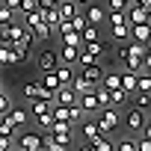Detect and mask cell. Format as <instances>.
<instances>
[{
  "instance_id": "obj_37",
  "label": "cell",
  "mask_w": 151,
  "mask_h": 151,
  "mask_svg": "<svg viewBox=\"0 0 151 151\" xmlns=\"http://www.w3.org/2000/svg\"><path fill=\"white\" fill-rule=\"evenodd\" d=\"M148 104H151V98H148V92H139V95H136V107H142V110H148Z\"/></svg>"
},
{
  "instance_id": "obj_22",
  "label": "cell",
  "mask_w": 151,
  "mask_h": 151,
  "mask_svg": "<svg viewBox=\"0 0 151 151\" xmlns=\"http://www.w3.org/2000/svg\"><path fill=\"white\" fill-rule=\"evenodd\" d=\"M50 110V101H42V98H30V110L27 113H33V116H42V113H47Z\"/></svg>"
},
{
  "instance_id": "obj_9",
  "label": "cell",
  "mask_w": 151,
  "mask_h": 151,
  "mask_svg": "<svg viewBox=\"0 0 151 151\" xmlns=\"http://www.w3.org/2000/svg\"><path fill=\"white\" fill-rule=\"evenodd\" d=\"M56 12H59V21H71L80 12V3H74V0H56Z\"/></svg>"
},
{
  "instance_id": "obj_49",
  "label": "cell",
  "mask_w": 151,
  "mask_h": 151,
  "mask_svg": "<svg viewBox=\"0 0 151 151\" xmlns=\"http://www.w3.org/2000/svg\"><path fill=\"white\" fill-rule=\"evenodd\" d=\"M12 151H15V148H12Z\"/></svg>"
},
{
  "instance_id": "obj_44",
  "label": "cell",
  "mask_w": 151,
  "mask_h": 151,
  "mask_svg": "<svg viewBox=\"0 0 151 151\" xmlns=\"http://www.w3.org/2000/svg\"><path fill=\"white\" fill-rule=\"evenodd\" d=\"M130 3H136V6H145V9H151V0H130Z\"/></svg>"
},
{
  "instance_id": "obj_3",
  "label": "cell",
  "mask_w": 151,
  "mask_h": 151,
  "mask_svg": "<svg viewBox=\"0 0 151 151\" xmlns=\"http://www.w3.org/2000/svg\"><path fill=\"white\" fill-rule=\"evenodd\" d=\"M124 124L130 127V133L145 130V127H148V116H145V110H142V107H127V113H124Z\"/></svg>"
},
{
  "instance_id": "obj_19",
  "label": "cell",
  "mask_w": 151,
  "mask_h": 151,
  "mask_svg": "<svg viewBox=\"0 0 151 151\" xmlns=\"http://www.w3.org/2000/svg\"><path fill=\"white\" fill-rule=\"evenodd\" d=\"M50 119H53V122H68V124H71V116H68V107H65V104H50Z\"/></svg>"
},
{
  "instance_id": "obj_11",
  "label": "cell",
  "mask_w": 151,
  "mask_h": 151,
  "mask_svg": "<svg viewBox=\"0 0 151 151\" xmlns=\"http://www.w3.org/2000/svg\"><path fill=\"white\" fill-rule=\"evenodd\" d=\"M80 68H83L80 74H83V77H86L89 83H95V86L101 83V77H104V68H101L98 62H92V65H80Z\"/></svg>"
},
{
  "instance_id": "obj_34",
  "label": "cell",
  "mask_w": 151,
  "mask_h": 151,
  "mask_svg": "<svg viewBox=\"0 0 151 151\" xmlns=\"http://www.w3.org/2000/svg\"><path fill=\"white\" fill-rule=\"evenodd\" d=\"M86 24H89V21L83 18V12H77V15H74V18H71V30H77V33H80V30H83Z\"/></svg>"
},
{
  "instance_id": "obj_43",
  "label": "cell",
  "mask_w": 151,
  "mask_h": 151,
  "mask_svg": "<svg viewBox=\"0 0 151 151\" xmlns=\"http://www.w3.org/2000/svg\"><path fill=\"white\" fill-rule=\"evenodd\" d=\"M0 3L9 6V9H18V6H21V0H0Z\"/></svg>"
},
{
  "instance_id": "obj_14",
  "label": "cell",
  "mask_w": 151,
  "mask_h": 151,
  "mask_svg": "<svg viewBox=\"0 0 151 151\" xmlns=\"http://www.w3.org/2000/svg\"><path fill=\"white\" fill-rule=\"evenodd\" d=\"M77 53H80V47H71V45H62V47L56 50L59 62H65V65H74V62H77Z\"/></svg>"
},
{
  "instance_id": "obj_38",
  "label": "cell",
  "mask_w": 151,
  "mask_h": 151,
  "mask_svg": "<svg viewBox=\"0 0 151 151\" xmlns=\"http://www.w3.org/2000/svg\"><path fill=\"white\" fill-rule=\"evenodd\" d=\"M12 15H15V9H9V6L0 3V21H12Z\"/></svg>"
},
{
  "instance_id": "obj_29",
  "label": "cell",
  "mask_w": 151,
  "mask_h": 151,
  "mask_svg": "<svg viewBox=\"0 0 151 151\" xmlns=\"http://www.w3.org/2000/svg\"><path fill=\"white\" fill-rule=\"evenodd\" d=\"M45 151H65V148H62V145L50 136V130H45Z\"/></svg>"
},
{
  "instance_id": "obj_47",
  "label": "cell",
  "mask_w": 151,
  "mask_h": 151,
  "mask_svg": "<svg viewBox=\"0 0 151 151\" xmlns=\"http://www.w3.org/2000/svg\"><path fill=\"white\" fill-rule=\"evenodd\" d=\"M0 151H12V148H3V145H0Z\"/></svg>"
},
{
  "instance_id": "obj_4",
  "label": "cell",
  "mask_w": 151,
  "mask_h": 151,
  "mask_svg": "<svg viewBox=\"0 0 151 151\" xmlns=\"http://www.w3.org/2000/svg\"><path fill=\"white\" fill-rule=\"evenodd\" d=\"M18 148H21V151H45V136L27 130V133L18 136Z\"/></svg>"
},
{
  "instance_id": "obj_30",
  "label": "cell",
  "mask_w": 151,
  "mask_h": 151,
  "mask_svg": "<svg viewBox=\"0 0 151 151\" xmlns=\"http://www.w3.org/2000/svg\"><path fill=\"white\" fill-rule=\"evenodd\" d=\"M113 39L116 42H124L127 39V24H113Z\"/></svg>"
},
{
  "instance_id": "obj_35",
  "label": "cell",
  "mask_w": 151,
  "mask_h": 151,
  "mask_svg": "<svg viewBox=\"0 0 151 151\" xmlns=\"http://www.w3.org/2000/svg\"><path fill=\"white\" fill-rule=\"evenodd\" d=\"M21 95H24V98H33V95H36V80L24 83V86H21Z\"/></svg>"
},
{
  "instance_id": "obj_46",
  "label": "cell",
  "mask_w": 151,
  "mask_h": 151,
  "mask_svg": "<svg viewBox=\"0 0 151 151\" xmlns=\"http://www.w3.org/2000/svg\"><path fill=\"white\" fill-rule=\"evenodd\" d=\"M74 3H80V6H83V3H92V0H74Z\"/></svg>"
},
{
  "instance_id": "obj_6",
  "label": "cell",
  "mask_w": 151,
  "mask_h": 151,
  "mask_svg": "<svg viewBox=\"0 0 151 151\" xmlns=\"http://www.w3.org/2000/svg\"><path fill=\"white\" fill-rule=\"evenodd\" d=\"M27 119H30V113H27L24 107H9V110L3 113V122H9L15 130H18L21 124H27Z\"/></svg>"
},
{
  "instance_id": "obj_12",
  "label": "cell",
  "mask_w": 151,
  "mask_h": 151,
  "mask_svg": "<svg viewBox=\"0 0 151 151\" xmlns=\"http://www.w3.org/2000/svg\"><path fill=\"white\" fill-rule=\"evenodd\" d=\"M119 89H124L127 95L136 92V71H122L119 74Z\"/></svg>"
},
{
  "instance_id": "obj_17",
  "label": "cell",
  "mask_w": 151,
  "mask_h": 151,
  "mask_svg": "<svg viewBox=\"0 0 151 151\" xmlns=\"http://www.w3.org/2000/svg\"><path fill=\"white\" fill-rule=\"evenodd\" d=\"M53 74H56V80H59V86H68V83H71V77H74V71H71V65H65V62H56Z\"/></svg>"
},
{
  "instance_id": "obj_7",
  "label": "cell",
  "mask_w": 151,
  "mask_h": 151,
  "mask_svg": "<svg viewBox=\"0 0 151 151\" xmlns=\"http://www.w3.org/2000/svg\"><path fill=\"white\" fill-rule=\"evenodd\" d=\"M24 30V24H15V21H0V45H12V39Z\"/></svg>"
},
{
  "instance_id": "obj_33",
  "label": "cell",
  "mask_w": 151,
  "mask_h": 151,
  "mask_svg": "<svg viewBox=\"0 0 151 151\" xmlns=\"http://www.w3.org/2000/svg\"><path fill=\"white\" fill-rule=\"evenodd\" d=\"M116 151H136V139H133V136H127V139H122V142L116 145Z\"/></svg>"
},
{
  "instance_id": "obj_36",
  "label": "cell",
  "mask_w": 151,
  "mask_h": 151,
  "mask_svg": "<svg viewBox=\"0 0 151 151\" xmlns=\"http://www.w3.org/2000/svg\"><path fill=\"white\" fill-rule=\"evenodd\" d=\"M33 9H39V6H36V0H21V6H18V12H24V15L33 12Z\"/></svg>"
},
{
  "instance_id": "obj_15",
  "label": "cell",
  "mask_w": 151,
  "mask_h": 151,
  "mask_svg": "<svg viewBox=\"0 0 151 151\" xmlns=\"http://www.w3.org/2000/svg\"><path fill=\"white\" fill-rule=\"evenodd\" d=\"M83 18H86V21H89L92 27H101L107 15H104V9H101V6H86V12H83Z\"/></svg>"
},
{
  "instance_id": "obj_24",
  "label": "cell",
  "mask_w": 151,
  "mask_h": 151,
  "mask_svg": "<svg viewBox=\"0 0 151 151\" xmlns=\"http://www.w3.org/2000/svg\"><path fill=\"white\" fill-rule=\"evenodd\" d=\"M136 89L139 92H151V77H148V71H136Z\"/></svg>"
},
{
  "instance_id": "obj_21",
  "label": "cell",
  "mask_w": 151,
  "mask_h": 151,
  "mask_svg": "<svg viewBox=\"0 0 151 151\" xmlns=\"http://www.w3.org/2000/svg\"><path fill=\"white\" fill-rule=\"evenodd\" d=\"M42 21H45L50 30H56V24H59V12H56V6H50V9H42Z\"/></svg>"
},
{
  "instance_id": "obj_23",
  "label": "cell",
  "mask_w": 151,
  "mask_h": 151,
  "mask_svg": "<svg viewBox=\"0 0 151 151\" xmlns=\"http://www.w3.org/2000/svg\"><path fill=\"white\" fill-rule=\"evenodd\" d=\"M39 83H42L45 89H50V92H53V89L59 86V80H56V74H53V71H42V77H39Z\"/></svg>"
},
{
  "instance_id": "obj_26",
  "label": "cell",
  "mask_w": 151,
  "mask_h": 151,
  "mask_svg": "<svg viewBox=\"0 0 151 151\" xmlns=\"http://www.w3.org/2000/svg\"><path fill=\"white\" fill-rule=\"evenodd\" d=\"M62 45L80 47V45H83V39H80V33H77V30H68V33H62Z\"/></svg>"
},
{
  "instance_id": "obj_13",
  "label": "cell",
  "mask_w": 151,
  "mask_h": 151,
  "mask_svg": "<svg viewBox=\"0 0 151 151\" xmlns=\"http://www.w3.org/2000/svg\"><path fill=\"white\" fill-rule=\"evenodd\" d=\"M30 33H33V42H47L50 36H53V30L45 24V21H39V24H33V27H27Z\"/></svg>"
},
{
  "instance_id": "obj_45",
  "label": "cell",
  "mask_w": 151,
  "mask_h": 151,
  "mask_svg": "<svg viewBox=\"0 0 151 151\" xmlns=\"http://www.w3.org/2000/svg\"><path fill=\"white\" fill-rule=\"evenodd\" d=\"M80 151H92V145H89V142H86V145H83V148H80Z\"/></svg>"
},
{
  "instance_id": "obj_25",
  "label": "cell",
  "mask_w": 151,
  "mask_h": 151,
  "mask_svg": "<svg viewBox=\"0 0 151 151\" xmlns=\"http://www.w3.org/2000/svg\"><path fill=\"white\" fill-rule=\"evenodd\" d=\"M80 130H83V139H86V142H92V139H95V136L101 133L95 122H83V124H80Z\"/></svg>"
},
{
  "instance_id": "obj_28",
  "label": "cell",
  "mask_w": 151,
  "mask_h": 151,
  "mask_svg": "<svg viewBox=\"0 0 151 151\" xmlns=\"http://www.w3.org/2000/svg\"><path fill=\"white\" fill-rule=\"evenodd\" d=\"M101 86L104 89H119V74L113 71V74H104V77H101Z\"/></svg>"
},
{
  "instance_id": "obj_39",
  "label": "cell",
  "mask_w": 151,
  "mask_h": 151,
  "mask_svg": "<svg viewBox=\"0 0 151 151\" xmlns=\"http://www.w3.org/2000/svg\"><path fill=\"white\" fill-rule=\"evenodd\" d=\"M12 130H15V127H12L9 122H3V119H0V136H12Z\"/></svg>"
},
{
  "instance_id": "obj_2",
  "label": "cell",
  "mask_w": 151,
  "mask_h": 151,
  "mask_svg": "<svg viewBox=\"0 0 151 151\" xmlns=\"http://www.w3.org/2000/svg\"><path fill=\"white\" fill-rule=\"evenodd\" d=\"M95 124H98V130H101V133H107V136H110V133L122 124V116H119V110H116V107H101V110H98Z\"/></svg>"
},
{
  "instance_id": "obj_32",
  "label": "cell",
  "mask_w": 151,
  "mask_h": 151,
  "mask_svg": "<svg viewBox=\"0 0 151 151\" xmlns=\"http://www.w3.org/2000/svg\"><path fill=\"white\" fill-rule=\"evenodd\" d=\"M36 122H39V127H42V130H50V124H53L50 110H47V113H42V116H36Z\"/></svg>"
},
{
  "instance_id": "obj_8",
  "label": "cell",
  "mask_w": 151,
  "mask_h": 151,
  "mask_svg": "<svg viewBox=\"0 0 151 151\" xmlns=\"http://www.w3.org/2000/svg\"><path fill=\"white\" fill-rule=\"evenodd\" d=\"M56 62H59V56H56V50H53V47H45V50L39 53V59H36L39 71H53V68H56Z\"/></svg>"
},
{
  "instance_id": "obj_41",
  "label": "cell",
  "mask_w": 151,
  "mask_h": 151,
  "mask_svg": "<svg viewBox=\"0 0 151 151\" xmlns=\"http://www.w3.org/2000/svg\"><path fill=\"white\" fill-rule=\"evenodd\" d=\"M9 107H12V104H9V98L3 95V89H0V116H3V113H6Z\"/></svg>"
},
{
  "instance_id": "obj_42",
  "label": "cell",
  "mask_w": 151,
  "mask_h": 151,
  "mask_svg": "<svg viewBox=\"0 0 151 151\" xmlns=\"http://www.w3.org/2000/svg\"><path fill=\"white\" fill-rule=\"evenodd\" d=\"M36 6L39 9H50V6H56V0H36Z\"/></svg>"
},
{
  "instance_id": "obj_20",
  "label": "cell",
  "mask_w": 151,
  "mask_h": 151,
  "mask_svg": "<svg viewBox=\"0 0 151 151\" xmlns=\"http://www.w3.org/2000/svg\"><path fill=\"white\" fill-rule=\"evenodd\" d=\"M0 65H3V68L15 65V50H12V45H0Z\"/></svg>"
},
{
  "instance_id": "obj_18",
  "label": "cell",
  "mask_w": 151,
  "mask_h": 151,
  "mask_svg": "<svg viewBox=\"0 0 151 151\" xmlns=\"http://www.w3.org/2000/svg\"><path fill=\"white\" fill-rule=\"evenodd\" d=\"M107 92H110V98H107V104H110V107H116V110H119L122 104H127V98H130V95H127L124 89H107Z\"/></svg>"
},
{
  "instance_id": "obj_40",
  "label": "cell",
  "mask_w": 151,
  "mask_h": 151,
  "mask_svg": "<svg viewBox=\"0 0 151 151\" xmlns=\"http://www.w3.org/2000/svg\"><path fill=\"white\" fill-rule=\"evenodd\" d=\"M110 21H113V24H127V21H124V9H122V12H110Z\"/></svg>"
},
{
  "instance_id": "obj_10",
  "label": "cell",
  "mask_w": 151,
  "mask_h": 151,
  "mask_svg": "<svg viewBox=\"0 0 151 151\" xmlns=\"http://www.w3.org/2000/svg\"><path fill=\"white\" fill-rule=\"evenodd\" d=\"M74 101H77V92H74L71 86H56V89H53V101H50V104H65V107H68V104H74Z\"/></svg>"
},
{
  "instance_id": "obj_31",
  "label": "cell",
  "mask_w": 151,
  "mask_h": 151,
  "mask_svg": "<svg viewBox=\"0 0 151 151\" xmlns=\"http://www.w3.org/2000/svg\"><path fill=\"white\" fill-rule=\"evenodd\" d=\"M33 98H42V101H53V92H50V89H45V86L36 80V95H33Z\"/></svg>"
},
{
  "instance_id": "obj_16",
  "label": "cell",
  "mask_w": 151,
  "mask_h": 151,
  "mask_svg": "<svg viewBox=\"0 0 151 151\" xmlns=\"http://www.w3.org/2000/svg\"><path fill=\"white\" fill-rule=\"evenodd\" d=\"M89 145H92V151H116V142H113L107 133H98Z\"/></svg>"
},
{
  "instance_id": "obj_48",
  "label": "cell",
  "mask_w": 151,
  "mask_h": 151,
  "mask_svg": "<svg viewBox=\"0 0 151 151\" xmlns=\"http://www.w3.org/2000/svg\"><path fill=\"white\" fill-rule=\"evenodd\" d=\"M15 151H21V148H15Z\"/></svg>"
},
{
  "instance_id": "obj_27",
  "label": "cell",
  "mask_w": 151,
  "mask_h": 151,
  "mask_svg": "<svg viewBox=\"0 0 151 151\" xmlns=\"http://www.w3.org/2000/svg\"><path fill=\"white\" fill-rule=\"evenodd\" d=\"M80 39H83V42H98V27L86 24V27L80 30Z\"/></svg>"
},
{
  "instance_id": "obj_1",
  "label": "cell",
  "mask_w": 151,
  "mask_h": 151,
  "mask_svg": "<svg viewBox=\"0 0 151 151\" xmlns=\"http://www.w3.org/2000/svg\"><path fill=\"white\" fill-rule=\"evenodd\" d=\"M145 53H148V47H145V45L124 39V42H119V47H116V62H119V68H122V71H139V68H142V56H145Z\"/></svg>"
},
{
  "instance_id": "obj_5",
  "label": "cell",
  "mask_w": 151,
  "mask_h": 151,
  "mask_svg": "<svg viewBox=\"0 0 151 151\" xmlns=\"http://www.w3.org/2000/svg\"><path fill=\"white\" fill-rule=\"evenodd\" d=\"M148 12H151V9H145V6L127 3V6H124V21H127V24H148Z\"/></svg>"
}]
</instances>
